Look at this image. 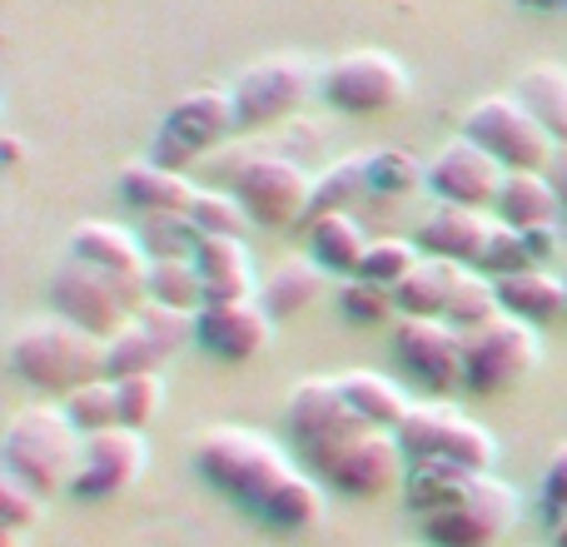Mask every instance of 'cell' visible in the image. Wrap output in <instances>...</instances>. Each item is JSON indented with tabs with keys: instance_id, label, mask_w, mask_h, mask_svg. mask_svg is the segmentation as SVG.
<instances>
[{
	"instance_id": "cell-44",
	"label": "cell",
	"mask_w": 567,
	"mask_h": 547,
	"mask_svg": "<svg viewBox=\"0 0 567 547\" xmlns=\"http://www.w3.org/2000/svg\"><path fill=\"white\" fill-rule=\"evenodd\" d=\"M523 239H528V255H533V265H538V269L558 255V225H553V229H528Z\"/></svg>"
},
{
	"instance_id": "cell-30",
	"label": "cell",
	"mask_w": 567,
	"mask_h": 547,
	"mask_svg": "<svg viewBox=\"0 0 567 547\" xmlns=\"http://www.w3.org/2000/svg\"><path fill=\"white\" fill-rule=\"evenodd\" d=\"M259 518L279 533H309L323 518V483L309 468H299L293 478H284L275 488V498L259 508Z\"/></svg>"
},
{
	"instance_id": "cell-41",
	"label": "cell",
	"mask_w": 567,
	"mask_h": 547,
	"mask_svg": "<svg viewBox=\"0 0 567 547\" xmlns=\"http://www.w3.org/2000/svg\"><path fill=\"white\" fill-rule=\"evenodd\" d=\"M339 313L349 323H389V319H399V293L373 279H343Z\"/></svg>"
},
{
	"instance_id": "cell-45",
	"label": "cell",
	"mask_w": 567,
	"mask_h": 547,
	"mask_svg": "<svg viewBox=\"0 0 567 547\" xmlns=\"http://www.w3.org/2000/svg\"><path fill=\"white\" fill-rule=\"evenodd\" d=\"M548 179H553V189H558V199H563V215H567V145H558V155H553Z\"/></svg>"
},
{
	"instance_id": "cell-9",
	"label": "cell",
	"mask_w": 567,
	"mask_h": 547,
	"mask_svg": "<svg viewBox=\"0 0 567 547\" xmlns=\"http://www.w3.org/2000/svg\"><path fill=\"white\" fill-rule=\"evenodd\" d=\"M319 95L323 105L343 110V115H389L409 100V65L389 50H343L339 60H329L319 75Z\"/></svg>"
},
{
	"instance_id": "cell-34",
	"label": "cell",
	"mask_w": 567,
	"mask_h": 547,
	"mask_svg": "<svg viewBox=\"0 0 567 547\" xmlns=\"http://www.w3.org/2000/svg\"><path fill=\"white\" fill-rule=\"evenodd\" d=\"M150 299L185 313L205 309V279H199L195 259H155L150 265Z\"/></svg>"
},
{
	"instance_id": "cell-10",
	"label": "cell",
	"mask_w": 567,
	"mask_h": 547,
	"mask_svg": "<svg viewBox=\"0 0 567 547\" xmlns=\"http://www.w3.org/2000/svg\"><path fill=\"white\" fill-rule=\"evenodd\" d=\"M458 135H468L473 145H483L503 169H548L553 155H558L553 135L528 115V110H523L518 95L473 100Z\"/></svg>"
},
{
	"instance_id": "cell-46",
	"label": "cell",
	"mask_w": 567,
	"mask_h": 547,
	"mask_svg": "<svg viewBox=\"0 0 567 547\" xmlns=\"http://www.w3.org/2000/svg\"><path fill=\"white\" fill-rule=\"evenodd\" d=\"M518 6L538 10V16H567V0H518Z\"/></svg>"
},
{
	"instance_id": "cell-23",
	"label": "cell",
	"mask_w": 567,
	"mask_h": 547,
	"mask_svg": "<svg viewBox=\"0 0 567 547\" xmlns=\"http://www.w3.org/2000/svg\"><path fill=\"white\" fill-rule=\"evenodd\" d=\"M195 269H199V279H205V303H235V299H255L259 293L255 255H249L245 239L199 235Z\"/></svg>"
},
{
	"instance_id": "cell-39",
	"label": "cell",
	"mask_w": 567,
	"mask_h": 547,
	"mask_svg": "<svg viewBox=\"0 0 567 547\" xmlns=\"http://www.w3.org/2000/svg\"><path fill=\"white\" fill-rule=\"evenodd\" d=\"M135 235L150 259H195L199 245V229L189 225V215H150Z\"/></svg>"
},
{
	"instance_id": "cell-5",
	"label": "cell",
	"mask_w": 567,
	"mask_h": 547,
	"mask_svg": "<svg viewBox=\"0 0 567 547\" xmlns=\"http://www.w3.org/2000/svg\"><path fill=\"white\" fill-rule=\"evenodd\" d=\"M399 443L409 463H453L463 473H493L498 463V443L483 423H473L449 399H419L409 419L399 423Z\"/></svg>"
},
{
	"instance_id": "cell-26",
	"label": "cell",
	"mask_w": 567,
	"mask_h": 547,
	"mask_svg": "<svg viewBox=\"0 0 567 547\" xmlns=\"http://www.w3.org/2000/svg\"><path fill=\"white\" fill-rule=\"evenodd\" d=\"M373 239L363 235V225L353 215H313L309 219V255L323 274H339V279H359L363 259H369Z\"/></svg>"
},
{
	"instance_id": "cell-13",
	"label": "cell",
	"mask_w": 567,
	"mask_h": 547,
	"mask_svg": "<svg viewBox=\"0 0 567 547\" xmlns=\"http://www.w3.org/2000/svg\"><path fill=\"white\" fill-rule=\"evenodd\" d=\"M50 303H55L60 319L80 323V329L100 333V339H115L140 309L115 279H105L100 269L80 265L75 255H65V265L50 274Z\"/></svg>"
},
{
	"instance_id": "cell-50",
	"label": "cell",
	"mask_w": 567,
	"mask_h": 547,
	"mask_svg": "<svg viewBox=\"0 0 567 547\" xmlns=\"http://www.w3.org/2000/svg\"><path fill=\"white\" fill-rule=\"evenodd\" d=\"M563 283H567V255H563Z\"/></svg>"
},
{
	"instance_id": "cell-33",
	"label": "cell",
	"mask_w": 567,
	"mask_h": 547,
	"mask_svg": "<svg viewBox=\"0 0 567 547\" xmlns=\"http://www.w3.org/2000/svg\"><path fill=\"white\" fill-rule=\"evenodd\" d=\"M503 313V299H498V283L488 279L483 269H458V279H453V293H449V309H443V319L453 323V329L473 333L483 329L488 319H498Z\"/></svg>"
},
{
	"instance_id": "cell-35",
	"label": "cell",
	"mask_w": 567,
	"mask_h": 547,
	"mask_svg": "<svg viewBox=\"0 0 567 547\" xmlns=\"http://www.w3.org/2000/svg\"><path fill=\"white\" fill-rule=\"evenodd\" d=\"M369 179L373 199H409L429 185V165H419L409 149H369Z\"/></svg>"
},
{
	"instance_id": "cell-22",
	"label": "cell",
	"mask_w": 567,
	"mask_h": 547,
	"mask_svg": "<svg viewBox=\"0 0 567 547\" xmlns=\"http://www.w3.org/2000/svg\"><path fill=\"white\" fill-rule=\"evenodd\" d=\"M115 185H120V199H125L140 219L189 215V205H195V195H199V185H189L185 169H169V165H159V159H135V165H125Z\"/></svg>"
},
{
	"instance_id": "cell-24",
	"label": "cell",
	"mask_w": 567,
	"mask_h": 547,
	"mask_svg": "<svg viewBox=\"0 0 567 547\" xmlns=\"http://www.w3.org/2000/svg\"><path fill=\"white\" fill-rule=\"evenodd\" d=\"M493 215H498L508 229H518V235L558 225L563 199H558V189H553L548 169H508V179H503V189H498V205H493Z\"/></svg>"
},
{
	"instance_id": "cell-2",
	"label": "cell",
	"mask_w": 567,
	"mask_h": 547,
	"mask_svg": "<svg viewBox=\"0 0 567 547\" xmlns=\"http://www.w3.org/2000/svg\"><path fill=\"white\" fill-rule=\"evenodd\" d=\"M80 458H85V433L70 423L65 403H25L6 423V438H0V463L6 468L0 473L30 483L40 498L75 488Z\"/></svg>"
},
{
	"instance_id": "cell-14",
	"label": "cell",
	"mask_w": 567,
	"mask_h": 547,
	"mask_svg": "<svg viewBox=\"0 0 567 547\" xmlns=\"http://www.w3.org/2000/svg\"><path fill=\"white\" fill-rule=\"evenodd\" d=\"M389 349L403 379L429 389L433 399L463 389V329L449 319H399Z\"/></svg>"
},
{
	"instance_id": "cell-11",
	"label": "cell",
	"mask_w": 567,
	"mask_h": 547,
	"mask_svg": "<svg viewBox=\"0 0 567 547\" xmlns=\"http://www.w3.org/2000/svg\"><path fill=\"white\" fill-rule=\"evenodd\" d=\"M235 130H239L235 95L219 85H199V90H189V95H179L175 105H169V115L159 120L155 155L150 159H159V165H169V169H189L199 155L225 145Z\"/></svg>"
},
{
	"instance_id": "cell-15",
	"label": "cell",
	"mask_w": 567,
	"mask_h": 547,
	"mask_svg": "<svg viewBox=\"0 0 567 547\" xmlns=\"http://www.w3.org/2000/svg\"><path fill=\"white\" fill-rule=\"evenodd\" d=\"M189 339H195V313L145 299L135 309V319H130L125 329L110 339V379L159 373V369H165V359H175Z\"/></svg>"
},
{
	"instance_id": "cell-17",
	"label": "cell",
	"mask_w": 567,
	"mask_h": 547,
	"mask_svg": "<svg viewBox=\"0 0 567 547\" xmlns=\"http://www.w3.org/2000/svg\"><path fill=\"white\" fill-rule=\"evenodd\" d=\"M145 463H150L145 433L125 429V423H120V429H105V433H90L85 458H80L75 488L70 493H75L80 503H110L145 478Z\"/></svg>"
},
{
	"instance_id": "cell-36",
	"label": "cell",
	"mask_w": 567,
	"mask_h": 547,
	"mask_svg": "<svg viewBox=\"0 0 567 547\" xmlns=\"http://www.w3.org/2000/svg\"><path fill=\"white\" fill-rule=\"evenodd\" d=\"M189 225L199 235H219V239H245V229L255 225L249 209L239 205L235 189H199L195 205H189Z\"/></svg>"
},
{
	"instance_id": "cell-40",
	"label": "cell",
	"mask_w": 567,
	"mask_h": 547,
	"mask_svg": "<svg viewBox=\"0 0 567 547\" xmlns=\"http://www.w3.org/2000/svg\"><path fill=\"white\" fill-rule=\"evenodd\" d=\"M419 265H423V249L413 245V239H373L359 279H373V283H383V289H399Z\"/></svg>"
},
{
	"instance_id": "cell-16",
	"label": "cell",
	"mask_w": 567,
	"mask_h": 547,
	"mask_svg": "<svg viewBox=\"0 0 567 547\" xmlns=\"http://www.w3.org/2000/svg\"><path fill=\"white\" fill-rule=\"evenodd\" d=\"M359 429H373V423H363L359 413L349 409L339 379H299L293 393L284 399V433H289L299 458H309V453L329 448V443L349 438V433H359Z\"/></svg>"
},
{
	"instance_id": "cell-37",
	"label": "cell",
	"mask_w": 567,
	"mask_h": 547,
	"mask_svg": "<svg viewBox=\"0 0 567 547\" xmlns=\"http://www.w3.org/2000/svg\"><path fill=\"white\" fill-rule=\"evenodd\" d=\"M65 413L80 433H105V429H120V389L115 379H100V383H85L65 399Z\"/></svg>"
},
{
	"instance_id": "cell-21",
	"label": "cell",
	"mask_w": 567,
	"mask_h": 547,
	"mask_svg": "<svg viewBox=\"0 0 567 547\" xmlns=\"http://www.w3.org/2000/svg\"><path fill=\"white\" fill-rule=\"evenodd\" d=\"M498 229V215L493 209H458V205H439L429 219L419 225L413 245L429 259H453V265L478 269L483 255H488V239Z\"/></svg>"
},
{
	"instance_id": "cell-6",
	"label": "cell",
	"mask_w": 567,
	"mask_h": 547,
	"mask_svg": "<svg viewBox=\"0 0 567 547\" xmlns=\"http://www.w3.org/2000/svg\"><path fill=\"white\" fill-rule=\"evenodd\" d=\"M518 518H523L518 488L503 483L498 473H478V478L463 483L449 508L419 518V528L433 547H493L518 528Z\"/></svg>"
},
{
	"instance_id": "cell-12",
	"label": "cell",
	"mask_w": 567,
	"mask_h": 547,
	"mask_svg": "<svg viewBox=\"0 0 567 547\" xmlns=\"http://www.w3.org/2000/svg\"><path fill=\"white\" fill-rule=\"evenodd\" d=\"M313 70L303 55H265L229 85L235 95V120L239 130H269L293 120V110L309 100Z\"/></svg>"
},
{
	"instance_id": "cell-32",
	"label": "cell",
	"mask_w": 567,
	"mask_h": 547,
	"mask_svg": "<svg viewBox=\"0 0 567 547\" xmlns=\"http://www.w3.org/2000/svg\"><path fill=\"white\" fill-rule=\"evenodd\" d=\"M363 199H373L369 155H349V159L329 165L319 179H313V215H339V209H343V215H353Z\"/></svg>"
},
{
	"instance_id": "cell-48",
	"label": "cell",
	"mask_w": 567,
	"mask_h": 547,
	"mask_svg": "<svg viewBox=\"0 0 567 547\" xmlns=\"http://www.w3.org/2000/svg\"><path fill=\"white\" fill-rule=\"evenodd\" d=\"M553 528V547H567V518H558V523H548Z\"/></svg>"
},
{
	"instance_id": "cell-49",
	"label": "cell",
	"mask_w": 567,
	"mask_h": 547,
	"mask_svg": "<svg viewBox=\"0 0 567 547\" xmlns=\"http://www.w3.org/2000/svg\"><path fill=\"white\" fill-rule=\"evenodd\" d=\"M0 547H25V533H10V528H0Z\"/></svg>"
},
{
	"instance_id": "cell-3",
	"label": "cell",
	"mask_w": 567,
	"mask_h": 547,
	"mask_svg": "<svg viewBox=\"0 0 567 547\" xmlns=\"http://www.w3.org/2000/svg\"><path fill=\"white\" fill-rule=\"evenodd\" d=\"M195 468L229 503H245L249 513H259L275 498L279 483L299 473V463L289 448H279L275 438L255 429H209L195 443Z\"/></svg>"
},
{
	"instance_id": "cell-20",
	"label": "cell",
	"mask_w": 567,
	"mask_h": 547,
	"mask_svg": "<svg viewBox=\"0 0 567 547\" xmlns=\"http://www.w3.org/2000/svg\"><path fill=\"white\" fill-rule=\"evenodd\" d=\"M269 333H275V319H269V309L255 299H235V303H205V309L195 313V339L205 353H215V359L225 363H249L265 353Z\"/></svg>"
},
{
	"instance_id": "cell-29",
	"label": "cell",
	"mask_w": 567,
	"mask_h": 547,
	"mask_svg": "<svg viewBox=\"0 0 567 547\" xmlns=\"http://www.w3.org/2000/svg\"><path fill=\"white\" fill-rule=\"evenodd\" d=\"M513 95H518L523 110L553 135V145H567V65L538 60V65H528L518 75Z\"/></svg>"
},
{
	"instance_id": "cell-7",
	"label": "cell",
	"mask_w": 567,
	"mask_h": 547,
	"mask_svg": "<svg viewBox=\"0 0 567 547\" xmlns=\"http://www.w3.org/2000/svg\"><path fill=\"white\" fill-rule=\"evenodd\" d=\"M229 189L239 195V205L249 209L259 229H293L309 225L313 215V175L299 159L269 155V149L239 155V165L229 169Z\"/></svg>"
},
{
	"instance_id": "cell-18",
	"label": "cell",
	"mask_w": 567,
	"mask_h": 547,
	"mask_svg": "<svg viewBox=\"0 0 567 547\" xmlns=\"http://www.w3.org/2000/svg\"><path fill=\"white\" fill-rule=\"evenodd\" d=\"M503 179H508V169H503L483 145H473L468 135L449 140V145L429 159V189L439 195V205L493 209L498 205Z\"/></svg>"
},
{
	"instance_id": "cell-4",
	"label": "cell",
	"mask_w": 567,
	"mask_h": 547,
	"mask_svg": "<svg viewBox=\"0 0 567 547\" xmlns=\"http://www.w3.org/2000/svg\"><path fill=\"white\" fill-rule=\"evenodd\" d=\"M299 463L329 493L359 498V503L403 493V483H409V453H403L399 433H389V429H359V433H349V438L329 443V448L309 453V458H299Z\"/></svg>"
},
{
	"instance_id": "cell-47",
	"label": "cell",
	"mask_w": 567,
	"mask_h": 547,
	"mask_svg": "<svg viewBox=\"0 0 567 547\" xmlns=\"http://www.w3.org/2000/svg\"><path fill=\"white\" fill-rule=\"evenodd\" d=\"M6 155H10V165H20V159H25V140H20V135H6Z\"/></svg>"
},
{
	"instance_id": "cell-25",
	"label": "cell",
	"mask_w": 567,
	"mask_h": 547,
	"mask_svg": "<svg viewBox=\"0 0 567 547\" xmlns=\"http://www.w3.org/2000/svg\"><path fill=\"white\" fill-rule=\"evenodd\" d=\"M493 283H498L503 313L533 323V329L567 319V283H563V274H553V269H523V274H503V279H493Z\"/></svg>"
},
{
	"instance_id": "cell-1",
	"label": "cell",
	"mask_w": 567,
	"mask_h": 547,
	"mask_svg": "<svg viewBox=\"0 0 567 547\" xmlns=\"http://www.w3.org/2000/svg\"><path fill=\"white\" fill-rule=\"evenodd\" d=\"M6 363L20 383L65 403L85 383L110 379V339L60 319V313H45V319H25L10 333Z\"/></svg>"
},
{
	"instance_id": "cell-27",
	"label": "cell",
	"mask_w": 567,
	"mask_h": 547,
	"mask_svg": "<svg viewBox=\"0 0 567 547\" xmlns=\"http://www.w3.org/2000/svg\"><path fill=\"white\" fill-rule=\"evenodd\" d=\"M319 293H323V269L313 265V255L279 259V265L259 279V303L269 309V319L275 323L309 313L313 303H319Z\"/></svg>"
},
{
	"instance_id": "cell-42",
	"label": "cell",
	"mask_w": 567,
	"mask_h": 547,
	"mask_svg": "<svg viewBox=\"0 0 567 547\" xmlns=\"http://www.w3.org/2000/svg\"><path fill=\"white\" fill-rule=\"evenodd\" d=\"M45 503H50V498H40L30 483H20V478H10V473H0V528H10V533L40 528V518H45Z\"/></svg>"
},
{
	"instance_id": "cell-28",
	"label": "cell",
	"mask_w": 567,
	"mask_h": 547,
	"mask_svg": "<svg viewBox=\"0 0 567 547\" xmlns=\"http://www.w3.org/2000/svg\"><path fill=\"white\" fill-rule=\"evenodd\" d=\"M339 389H343V399H349V409L359 413L363 423H373V429H389V433H399V423L409 419V393H403V383L399 379H389V373H379V369H349V373H339Z\"/></svg>"
},
{
	"instance_id": "cell-19",
	"label": "cell",
	"mask_w": 567,
	"mask_h": 547,
	"mask_svg": "<svg viewBox=\"0 0 567 547\" xmlns=\"http://www.w3.org/2000/svg\"><path fill=\"white\" fill-rule=\"evenodd\" d=\"M70 255H75L80 265L100 269L105 279H115L135 303L150 299V265H155V259L145 255L135 229H120V225H110V219H80L75 235H70Z\"/></svg>"
},
{
	"instance_id": "cell-38",
	"label": "cell",
	"mask_w": 567,
	"mask_h": 547,
	"mask_svg": "<svg viewBox=\"0 0 567 547\" xmlns=\"http://www.w3.org/2000/svg\"><path fill=\"white\" fill-rule=\"evenodd\" d=\"M115 389H120V423L125 429L145 433L165 413V373H130V379H115Z\"/></svg>"
},
{
	"instance_id": "cell-43",
	"label": "cell",
	"mask_w": 567,
	"mask_h": 547,
	"mask_svg": "<svg viewBox=\"0 0 567 547\" xmlns=\"http://www.w3.org/2000/svg\"><path fill=\"white\" fill-rule=\"evenodd\" d=\"M538 503H543V513H548V523L567 518V443H558V448L548 453V463H543Z\"/></svg>"
},
{
	"instance_id": "cell-31",
	"label": "cell",
	"mask_w": 567,
	"mask_h": 547,
	"mask_svg": "<svg viewBox=\"0 0 567 547\" xmlns=\"http://www.w3.org/2000/svg\"><path fill=\"white\" fill-rule=\"evenodd\" d=\"M458 269L463 265H453V259H429L423 255V265L413 269L399 289H393L399 293V319H443Z\"/></svg>"
},
{
	"instance_id": "cell-8",
	"label": "cell",
	"mask_w": 567,
	"mask_h": 547,
	"mask_svg": "<svg viewBox=\"0 0 567 547\" xmlns=\"http://www.w3.org/2000/svg\"><path fill=\"white\" fill-rule=\"evenodd\" d=\"M538 329L513 313H498L483 329L463 333V389L478 399H498L513 393L533 369H538Z\"/></svg>"
}]
</instances>
